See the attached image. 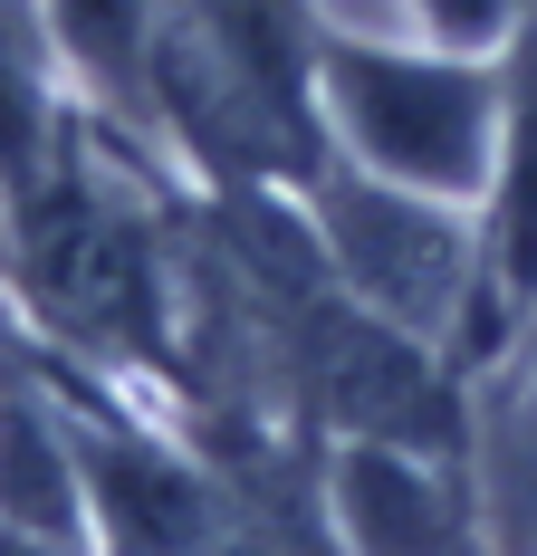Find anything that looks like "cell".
Returning a JSON list of instances; mask_svg holds the SVG:
<instances>
[{
    "label": "cell",
    "mask_w": 537,
    "mask_h": 556,
    "mask_svg": "<svg viewBox=\"0 0 537 556\" xmlns=\"http://www.w3.org/2000/svg\"><path fill=\"white\" fill-rule=\"evenodd\" d=\"M317 0H163L154 29V135L183 182L298 192L336 154L317 97Z\"/></svg>",
    "instance_id": "1"
},
{
    "label": "cell",
    "mask_w": 537,
    "mask_h": 556,
    "mask_svg": "<svg viewBox=\"0 0 537 556\" xmlns=\"http://www.w3.org/2000/svg\"><path fill=\"white\" fill-rule=\"evenodd\" d=\"M423 39H451V49H509L519 29V0H403Z\"/></svg>",
    "instance_id": "6"
},
{
    "label": "cell",
    "mask_w": 537,
    "mask_h": 556,
    "mask_svg": "<svg viewBox=\"0 0 537 556\" xmlns=\"http://www.w3.org/2000/svg\"><path fill=\"white\" fill-rule=\"evenodd\" d=\"M67 125H77V87L58 58L49 0H0V202H20L49 173Z\"/></svg>",
    "instance_id": "5"
},
{
    "label": "cell",
    "mask_w": 537,
    "mask_h": 556,
    "mask_svg": "<svg viewBox=\"0 0 537 556\" xmlns=\"http://www.w3.org/2000/svg\"><path fill=\"white\" fill-rule=\"evenodd\" d=\"M317 97H326V144L346 164L413 182V192H441V202H471V212L489 202L499 106H509L499 49H451V39L403 49V39L326 29Z\"/></svg>",
    "instance_id": "2"
},
{
    "label": "cell",
    "mask_w": 537,
    "mask_h": 556,
    "mask_svg": "<svg viewBox=\"0 0 537 556\" xmlns=\"http://www.w3.org/2000/svg\"><path fill=\"white\" fill-rule=\"evenodd\" d=\"M298 202L317 222L336 288L461 365L471 298H480V212L441 202V192H413V182H384V173L346 164V154H326L298 182Z\"/></svg>",
    "instance_id": "3"
},
{
    "label": "cell",
    "mask_w": 537,
    "mask_h": 556,
    "mask_svg": "<svg viewBox=\"0 0 537 556\" xmlns=\"http://www.w3.org/2000/svg\"><path fill=\"white\" fill-rule=\"evenodd\" d=\"M0 556H97V547L58 538V528H29V518H0Z\"/></svg>",
    "instance_id": "7"
},
{
    "label": "cell",
    "mask_w": 537,
    "mask_h": 556,
    "mask_svg": "<svg viewBox=\"0 0 537 556\" xmlns=\"http://www.w3.org/2000/svg\"><path fill=\"white\" fill-rule=\"evenodd\" d=\"M49 29H58V58H67L77 106L97 115L125 154L173 164L163 135H154V29H163V0H49Z\"/></svg>",
    "instance_id": "4"
}]
</instances>
